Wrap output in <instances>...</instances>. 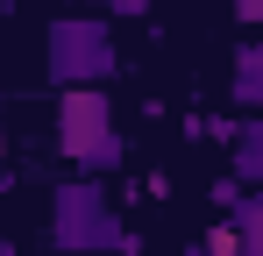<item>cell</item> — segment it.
<instances>
[{
    "label": "cell",
    "mask_w": 263,
    "mask_h": 256,
    "mask_svg": "<svg viewBox=\"0 0 263 256\" xmlns=\"http://www.w3.org/2000/svg\"><path fill=\"white\" fill-rule=\"evenodd\" d=\"M50 249L57 256H128L142 242L100 178H64L50 192Z\"/></svg>",
    "instance_id": "cell-1"
},
{
    "label": "cell",
    "mask_w": 263,
    "mask_h": 256,
    "mask_svg": "<svg viewBox=\"0 0 263 256\" xmlns=\"http://www.w3.org/2000/svg\"><path fill=\"white\" fill-rule=\"evenodd\" d=\"M57 150L86 178H114L128 164V135L114 128V100L107 85H79V93H57Z\"/></svg>",
    "instance_id": "cell-2"
},
{
    "label": "cell",
    "mask_w": 263,
    "mask_h": 256,
    "mask_svg": "<svg viewBox=\"0 0 263 256\" xmlns=\"http://www.w3.org/2000/svg\"><path fill=\"white\" fill-rule=\"evenodd\" d=\"M43 64H50V79L64 85V93H79V85H107L114 64H121V50H114V22H107V14H86V7L57 14L50 36H43Z\"/></svg>",
    "instance_id": "cell-3"
},
{
    "label": "cell",
    "mask_w": 263,
    "mask_h": 256,
    "mask_svg": "<svg viewBox=\"0 0 263 256\" xmlns=\"http://www.w3.org/2000/svg\"><path fill=\"white\" fill-rule=\"evenodd\" d=\"M228 100L249 107V114H263V36H249L228 57Z\"/></svg>",
    "instance_id": "cell-4"
},
{
    "label": "cell",
    "mask_w": 263,
    "mask_h": 256,
    "mask_svg": "<svg viewBox=\"0 0 263 256\" xmlns=\"http://www.w3.org/2000/svg\"><path fill=\"white\" fill-rule=\"evenodd\" d=\"M235 185H249V192H263V114H249V121L235 128Z\"/></svg>",
    "instance_id": "cell-5"
},
{
    "label": "cell",
    "mask_w": 263,
    "mask_h": 256,
    "mask_svg": "<svg viewBox=\"0 0 263 256\" xmlns=\"http://www.w3.org/2000/svg\"><path fill=\"white\" fill-rule=\"evenodd\" d=\"M228 228H235V256H263V192H242L228 207Z\"/></svg>",
    "instance_id": "cell-6"
},
{
    "label": "cell",
    "mask_w": 263,
    "mask_h": 256,
    "mask_svg": "<svg viewBox=\"0 0 263 256\" xmlns=\"http://www.w3.org/2000/svg\"><path fill=\"white\" fill-rule=\"evenodd\" d=\"M192 256H235V228H228V221H220L214 235H206V242H199V249Z\"/></svg>",
    "instance_id": "cell-7"
},
{
    "label": "cell",
    "mask_w": 263,
    "mask_h": 256,
    "mask_svg": "<svg viewBox=\"0 0 263 256\" xmlns=\"http://www.w3.org/2000/svg\"><path fill=\"white\" fill-rule=\"evenodd\" d=\"M100 14H114V22H142V14H149V0H107Z\"/></svg>",
    "instance_id": "cell-8"
},
{
    "label": "cell",
    "mask_w": 263,
    "mask_h": 256,
    "mask_svg": "<svg viewBox=\"0 0 263 256\" xmlns=\"http://www.w3.org/2000/svg\"><path fill=\"white\" fill-rule=\"evenodd\" d=\"M228 14H235L242 29H263V0H228Z\"/></svg>",
    "instance_id": "cell-9"
},
{
    "label": "cell",
    "mask_w": 263,
    "mask_h": 256,
    "mask_svg": "<svg viewBox=\"0 0 263 256\" xmlns=\"http://www.w3.org/2000/svg\"><path fill=\"white\" fill-rule=\"evenodd\" d=\"M206 199H214V207H235V199H242V185H235V178H214V192H206Z\"/></svg>",
    "instance_id": "cell-10"
},
{
    "label": "cell",
    "mask_w": 263,
    "mask_h": 256,
    "mask_svg": "<svg viewBox=\"0 0 263 256\" xmlns=\"http://www.w3.org/2000/svg\"><path fill=\"white\" fill-rule=\"evenodd\" d=\"M71 7H86V14H100V7H107V0H71Z\"/></svg>",
    "instance_id": "cell-11"
},
{
    "label": "cell",
    "mask_w": 263,
    "mask_h": 256,
    "mask_svg": "<svg viewBox=\"0 0 263 256\" xmlns=\"http://www.w3.org/2000/svg\"><path fill=\"white\" fill-rule=\"evenodd\" d=\"M0 157H7V135H0Z\"/></svg>",
    "instance_id": "cell-12"
}]
</instances>
